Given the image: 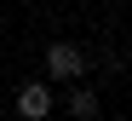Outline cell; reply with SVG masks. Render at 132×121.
I'll return each instance as SVG.
<instances>
[{"label":"cell","instance_id":"cell-2","mask_svg":"<svg viewBox=\"0 0 132 121\" xmlns=\"http://www.w3.org/2000/svg\"><path fill=\"white\" fill-rule=\"evenodd\" d=\"M17 115H23V121H46V115H52V87H46V81L17 87Z\"/></svg>","mask_w":132,"mask_h":121},{"label":"cell","instance_id":"cell-1","mask_svg":"<svg viewBox=\"0 0 132 121\" xmlns=\"http://www.w3.org/2000/svg\"><path fill=\"white\" fill-rule=\"evenodd\" d=\"M86 69H92L86 46H75V40H52L46 46V81H80Z\"/></svg>","mask_w":132,"mask_h":121},{"label":"cell","instance_id":"cell-3","mask_svg":"<svg viewBox=\"0 0 132 121\" xmlns=\"http://www.w3.org/2000/svg\"><path fill=\"white\" fill-rule=\"evenodd\" d=\"M69 121H98V92L80 87V81H75V92H69Z\"/></svg>","mask_w":132,"mask_h":121}]
</instances>
